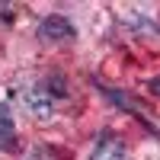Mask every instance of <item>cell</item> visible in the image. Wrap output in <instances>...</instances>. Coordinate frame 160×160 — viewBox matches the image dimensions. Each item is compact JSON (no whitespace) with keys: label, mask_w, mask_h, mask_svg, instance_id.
<instances>
[{"label":"cell","mask_w":160,"mask_h":160,"mask_svg":"<svg viewBox=\"0 0 160 160\" xmlns=\"http://www.w3.org/2000/svg\"><path fill=\"white\" fill-rule=\"evenodd\" d=\"M125 141L122 138H115V135H99L96 144H93V151H90V160H125Z\"/></svg>","instance_id":"6da1fadb"},{"label":"cell","mask_w":160,"mask_h":160,"mask_svg":"<svg viewBox=\"0 0 160 160\" xmlns=\"http://www.w3.org/2000/svg\"><path fill=\"white\" fill-rule=\"evenodd\" d=\"M38 35L48 42H64V38H74V26L68 16H45L38 22Z\"/></svg>","instance_id":"7a4b0ae2"},{"label":"cell","mask_w":160,"mask_h":160,"mask_svg":"<svg viewBox=\"0 0 160 160\" xmlns=\"http://www.w3.org/2000/svg\"><path fill=\"white\" fill-rule=\"evenodd\" d=\"M16 151V125H13V112L7 102H0V154Z\"/></svg>","instance_id":"3957f363"},{"label":"cell","mask_w":160,"mask_h":160,"mask_svg":"<svg viewBox=\"0 0 160 160\" xmlns=\"http://www.w3.org/2000/svg\"><path fill=\"white\" fill-rule=\"evenodd\" d=\"M26 102H29L32 115H38V118H48V115H51V99H48V93L42 90V83L29 90V96H26Z\"/></svg>","instance_id":"277c9868"},{"label":"cell","mask_w":160,"mask_h":160,"mask_svg":"<svg viewBox=\"0 0 160 160\" xmlns=\"http://www.w3.org/2000/svg\"><path fill=\"white\" fill-rule=\"evenodd\" d=\"M42 90L48 93V99H51V102L61 99V96H68V83H64V77H58V74H51L45 83H42Z\"/></svg>","instance_id":"5b68a950"},{"label":"cell","mask_w":160,"mask_h":160,"mask_svg":"<svg viewBox=\"0 0 160 160\" xmlns=\"http://www.w3.org/2000/svg\"><path fill=\"white\" fill-rule=\"evenodd\" d=\"M151 93L160 99V77H154V80H151Z\"/></svg>","instance_id":"8992f818"}]
</instances>
